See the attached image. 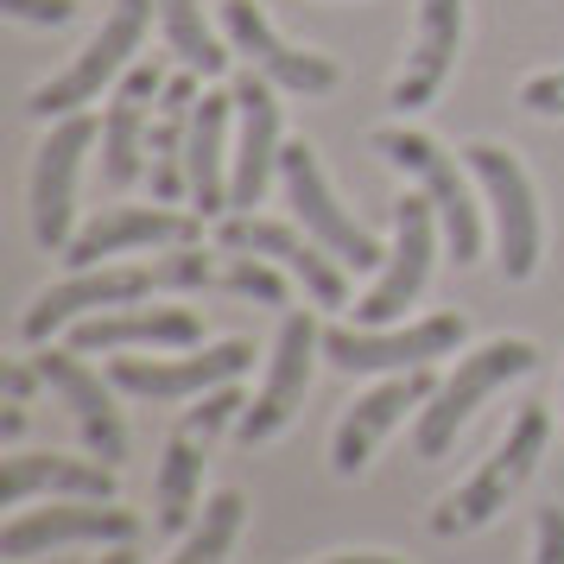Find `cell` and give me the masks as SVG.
Listing matches in <instances>:
<instances>
[{
    "instance_id": "obj_1",
    "label": "cell",
    "mask_w": 564,
    "mask_h": 564,
    "mask_svg": "<svg viewBox=\"0 0 564 564\" xmlns=\"http://www.w3.org/2000/svg\"><path fill=\"white\" fill-rule=\"evenodd\" d=\"M153 292H229V254L209 260L197 241L191 248H165L153 260H102V267H77L70 280L45 285L20 317L26 343H52L57 330H70L89 311H115L133 299H153Z\"/></svg>"
},
{
    "instance_id": "obj_2",
    "label": "cell",
    "mask_w": 564,
    "mask_h": 564,
    "mask_svg": "<svg viewBox=\"0 0 564 564\" xmlns=\"http://www.w3.org/2000/svg\"><path fill=\"white\" fill-rule=\"evenodd\" d=\"M539 368V349L527 343V336H488V343H476L469 356H457V368L437 381V393L419 406V425H412V451H419V463H437L451 444H457V432L482 412V400H495L508 381H520V375H533Z\"/></svg>"
},
{
    "instance_id": "obj_3",
    "label": "cell",
    "mask_w": 564,
    "mask_h": 564,
    "mask_svg": "<svg viewBox=\"0 0 564 564\" xmlns=\"http://www.w3.org/2000/svg\"><path fill=\"white\" fill-rule=\"evenodd\" d=\"M368 147L432 197L451 260H457V267H476V260H482V204H476V191H469L476 172L457 165V153H444L432 133H419V128H375L368 133Z\"/></svg>"
},
{
    "instance_id": "obj_4",
    "label": "cell",
    "mask_w": 564,
    "mask_h": 564,
    "mask_svg": "<svg viewBox=\"0 0 564 564\" xmlns=\"http://www.w3.org/2000/svg\"><path fill=\"white\" fill-rule=\"evenodd\" d=\"M545 437H552V412H545V406H520V419L501 432V444L482 457V469H476L457 495H444V501H437L432 533L437 539H463V533H476V527H488V520L520 495V488L533 482L539 457H545Z\"/></svg>"
},
{
    "instance_id": "obj_5",
    "label": "cell",
    "mask_w": 564,
    "mask_h": 564,
    "mask_svg": "<svg viewBox=\"0 0 564 564\" xmlns=\"http://www.w3.org/2000/svg\"><path fill=\"white\" fill-rule=\"evenodd\" d=\"M153 20H159V0H115L102 13V26H96V39H89L52 83H39L26 96V115H39V121L83 115V102H96L108 83L133 70V52H140V39H147Z\"/></svg>"
},
{
    "instance_id": "obj_6",
    "label": "cell",
    "mask_w": 564,
    "mask_h": 564,
    "mask_svg": "<svg viewBox=\"0 0 564 564\" xmlns=\"http://www.w3.org/2000/svg\"><path fill=\"white\" fill-rule=\"evenodd\" d=\"M463 165H469L476 184H482L488 223H495V267H501V280L527 285L539 273V254H545V216H539L527 165H520L508 147H495V140L463 147Z\"/></svg>"
},
{
    "instance_id": "obj_7",
    "label": "cell",
    "mask_w": 564,
    "mask_h": 564,
    "mask_svg": "<svg viewBox=\"0 0 564 564\" xmlns=\"http://www.w3.org/2000/svg\"><path fill=\"white\" fill-rule=\"evenodd\" d=\"M469 317L463 311H432L406 330H368V324H336L324 330V361L343 375H406V368H432L437 356H457Z\"/></svg>"
},
{
    "instance_id": "obj_8",
    "label": "cell",
    "mask_w": 564,
    "mask_h": 564,
    "mask_svg": "<svg viewBox=\"0 0 564 564\" xmlns=\"http://www.w3.org/2000/svg\"><path fill=\"white\" fill-rule=\"evenodd\" d=\"M102 140V121L89 115H64L32 153V241L45 254H64L77 241V172L83 153Z\"/></svg>"
},
{
    "instance_id": "obj_9",
    "label": "cell",
    "mask_w": 564,
    "mask_h": 564,
    "mask_svg": "<svg viewBox=\"0 0 564 564\" xmlns=\"http://www.w3.org/2000/svg\"><path fill=\"white\" fill-rule=\"evenodd\" d=\"M216 241L229 248V254H260L273 260L285 280L305 285L311 305H349V280H343V260L317 241V235L299 223H273V216H254V209H235V216H223V229H216Z\"/></svg>"
},
{
    "instance_id": "obj_10",
    "label": "cell",
    "mask_w": 564,
    "mask_h": 564,
    "mask_svg": "<svg viewBox=\"0 0 564 564\" xmlns=\"http://www.w3.org/2000/svg\"><path fill=\"white\" fill-rule=\"evenodd\" d=\"M437 209L425 191H406L400 204H393V248H387L381 260V280H375V292L356 305V324H368V330H387V324H400L406 317V305L425 292V280H432V260H437Z\"/></svg>"
},
{
    "instance_id": "obj_11",
    "label": "cell",
    "mask_w": 564,
    "mask_h": 564,
    "mask_svg": "<svg viewBox=\"0 0 564 564\" xmlns=\"http://www.w3.org/2000/svg\"><path fill=\"white\" fill-rule=\"evenodd\" d=\"M317 356H324V330L311 324V311H285L280 336H273V356H267V381H260V393L248 400L241 425H235V437L248 451L267 444V437H280L299 419V406L311 393V375H317Z\"/></svg>"
},
{
    "instance_id": "obj_12",
    "label": "cell",
    "mask_w": 564,
    "mask_h": 564,
    "mask_svg": "<svg viewBox=\"0 0 564 564\" xmlns=\"http://www.w3.org/2000/svg\"><path fill=\"white\" fill-rule=\"evenodd\" d=\"M140 539V513L115 508V501H52V508H13L0 527V558L26 564L39 552H64V545H133Z\"/></svg>"
},
{
    "instance_id": "obj_13",
    "label": "cell",
    "mask_w": 564,
    "mask_h": 564,
    "mask_svg": "<svg viewBox=\"0 0 564 564\" xmlns=\"http://www.w3.org/2000/svg\"><path fill=\"white\" fill-rule=\"evenodd\" d=\"M254 368V349L229 336V343H197V349H184V356H115L108 361V381L133 393V400H153V406H172V400H197L209 387L223 381H241Z\"/></svg>"
},
{
    "instance_id": "obj_14",
    "label": "cell",
    "mask_w": 564,
    "mask_h": 564,
    "mask_svg": "<svg viewBox=\"0 0 564 564\" xmlns=\"http://www.w3.org/2000/svg\"><path fill=\"white\" fill-rule=\"evenodd\" d=\"M280 184H285V204H292V216L305 223L324 248H330L343 267H381L387 248L375 241V235L361 229L349 209L336 204L330 178H324V165H317V153H311L305 140H292V147H280Z\"/></svg>"
},
{
    "instance_id": "obj_15",
    "label": "cell",
    "mask_w": 564,
    "mask_h": 564,
    "mask_svg": "<svg viewBox=\"0 0 564 564\" xmlns=\"http://www.w3.org/2000/svg\"><path fill=\"white\" fill-rule=\"evenodd\" d=\"M432 393H437L432 368H406V375H387L381 387H368L356 406L336 419V432H330V469H336V476H361V469L375 463V451L387 444V432H393L406 412L425 406Z\"/></svg>"
},
{
    "instance_id": "obj_16",
    "label": "cell",
    "mask_w": 564,
    "mask_h": 564,
    "mask_svg": "<svg viewBox=\"0 0 564 564\" xmlns=\"http://www.w3.org/2000/svg\"><path fill=\"white\" fill-rule=\"evenodd\" d=\"M204 241V216L197 209H165V204H108L96 223H83L77 241L64 248L70 267H102L133 248H191Z\"/></svg>"
},
{
    "instance_id": "obj_17",
    "label": "cell",
    "mask_w": 564,
    "mask_h": 564,
    "mask_svg": "<svg viewBox=\"0 0 564 564\" xmlns=\"http://www.w3.org/2000/svg\"><path fill=\"white\" fill-rule=\"evenodd\" d=\"M235 89V165H229V204L254 209L267 197V178L280 172V102L273 89L280 83L260 77L254 64L229 83Z\"/></svg>"
},
{
    "instance_id": "obj_18",
    "label": "cell",
    "mask_w": 564,
    "mask_h": 564,
    "mask_svg": "<svg viewBox=\"0 0 564 564\" xmlns=\"http://www.w3.org/2000/svg\"><path fill=\"white\" fill-rule=\"evenodd\" d=\"M223 32H229V45L254 64L260 77H273L280 89H292V96H330L336 83H343V70H336L324 52L285 45L254 0H223Z\"/></svg>"
},
{
    "instance_id": "obj_19",
    "label": "cell",
    "mask_w": 564,
    "mask_h": 564,
    "mask_svg": "<svg viewBox=\"0 0 564 564\" xmlns=\"http://www.w3.org/2000/svg\"><path fill=\"white\" fill-rule=\"evenodd\" d=\"M39 375H45V387H52L57 400L70 406V419H77L83 444L96 451L102 463H121L128 457V425H121V412H115V393L102 381L89 361H83V349H52V343H39Z\"/></svg>"
},
{
    "instance_id": "obj_20",
    "label": "cell",
    "mask_w": 564,
    "mask_h": 564,
    "mask_svg": "<svg viewBox=\"0 0 564 564\" xmlns=\"http://www.w3.org/2000/svg\"><path fill=\"white\" fill-rule=\"evenodd\" d=\"M204 343V317L191 305H115L89 311L70 324V349L83 356H121V349H197Z\"/></svg>"
},
{
    "instance_id": "obj_21",
    "label": "cell",
    "mask_w": 564,
    "mask_h": 564,
    "mask_svg": "<svg viewBox=\"0 0 564 564\" xmlns=\"http://www.w3.org/2000/svg\"><path fill=\"white\" fill-rule=\"evenodd\" d=\"M463 0H419V32H412V52L400 64V77L387 89V102L400 108V115H419V108L432 102L444 77L457 70V52H463Z\"/></svg>"
},
{
    "instance_id": "obj_22",
    "label": "cell",
    "mask_w": 564,
    "mask_h": 564,
    "mask_svg": "<svg viewBox=\"0 0 564 564\" xmlns=\"http://www.w3.org/2000/svg\"><path fill=\"white\" fill-rule=\"evenodd\" d=\"M165 89L153 64H133L115 102L102 115V191H128L147 172V140H153V96Z\"/></svg>"
},
{
    "instance_id": "obj_23",
    "label": "cell",
    "mask_w": 564,
    "mask_h": 564,
    "mask_svg": "<svg viewBox=\"0 0 564 564\" xmlns=\"http://www.w3.org/2000/svg\"><path fill=\"white\" fill-rule=\"evenodd\" d=\"M115 501V463L64 457V451H13L7 457V508L26 501Z\"/></svg>"
},
{
    "instance_id": "obj_24",
    "label": "cell",
    "mask_w": 564,
    "mask_h": 564,
    "mask_svg": "<svg viewBox=\"0 0 564 564\" xmlns=\"http://www.w3.org/2000/svg\"><path fill=\"white\" fill-rule=\"evenodd\" d=\"M235 89L204 96L197 121H191V147H184V172H191V204L197 216H223L229 204V165H235Z\"/></svg>"
},
{
    "instance_id": "obj_25",
    "label": "cell",
    "mask_w": 564,
    "mask_h": 564,
    "mask_svg": "<svg viewBox=\"0 0 564 564\" xmlns=\"http://www.w3.org/2000/svg\"><path fill=\"white\" fill-rule=\"evenodd\" d=\"M191 121H197V70L165 77L153 102V140H147V178H153V204H178L191 191L184 172V147H191Z\"/></svg>"
},
{
    "instance_id": "obj_26",
    "label": "cell",
    "mask_w": 564,
    "mask_h": 564,
    "mask_svg": "<svg viewBox=\"0 0 564 564\" xmlns=\"http://www.w3.org/2000/svg\"><path fill=\"white\" fill-rule=\"evenodd\" d=\"M204 437L178 432L165 437V451H159V476H153V527L159 533H184L191 520H197V495H204Z\"/></svg>"
},
{
    "instance_id": "obj_27",
    "label": "cell",
    "mask_w": 564,
    "mask_h": 564,
    "mask_svg": "<svg viewBox=\"0 0 564 564\" xmlns=\"http://www.w3.org/2000/svg\"><path fill=\"white\" fill-rule=\"evenodd\" d=\"M241 527H248V495L241 488H216L204 501V513L184 527V545L165 564H229Z\"/></svg>"
},
{
    "instance_id": "obj_28",
    "label": "cell",
    "mask_w": 564,
    "mask_h": 564,
    "mask_svg": "<svg viewBox=\"0 0 564 564\" xmlns=\"http://www.w3.org/2000/svg\"><path fill=\"white\" fill-rule=\"evenodd\" d=\"M159 32L178 52L184 70H197V77H223L229 70V52L216 45V32L204 20V0H159Z\"/></svg>"
},
{
    "instance_id": "obj_29",
    "label": "cell",
    "mask_w": 564,
    "mask_h": 564,
    "mask_svg": "<svg viewBox=\"0 0 564 564\" xmlns=\"http://www.w3.org/2000/svg\"><path fill=\"white\" fill-rule=\"evenodd\" d=\"M520 108L539 121H564V70H539L520 83Z\"/></svg>"
},
{
    "instance_id": "obj_30",
    "label": "cell",
    "mask_w": 564,
    "mask_h": 564,
    "mask_svg": "<svg viewBox=\"0 0 564 564\" xmlns=\"http://www.w3.org/2000/svg\"><path fill=\"white\" fill-rule=\"evenodd\" d=\"M7 20H32V26H70L77 20V0H0Z\"/></svg>"
},
{
    "instance_id": "obj_31",
    "label": "cell",
    "mask_w": 564,
    "mask_h": 564,
    "mask_svg": "<svg viewBox=\"0 0 564 564\" xmlns=\"http://www.w3.org/2000/svg\"><path fill=\"white\" fill-rule=\"evenodd\" d=\"M533 564H564V508H539L533 520Z\"/></svg>"
},
{
    "instance_id": "obj_32",
    "label": "cell",
    "mask_w": 564,
    "mask_h": 564,
    "mask_svg": "<svg viewBox=\"0 0 564 564\" xmlns=\"http://www.w3.org/2000/svg\"><path fill=\"white\" fill-rule=\"evenodd\" d=\"M20 432H26V406H20V400H7V412H0V437H7V451L20 444Z\"/></svg>"
},
{
    "instance_id": "obj_33",
    "label": "cell",
    "mask_w": 564,
    "mask_h": 564,
    "mask_svg": "<svg viewBox=\"0 0 564 564\" xmlns=\"http://www.w3.org/2000/svg\"><path fill=\"white\" fill-rule=\"evenodd\" d=\"M317 564H406V558H387V552H336V558H317Z\"/></svg>"
},
{
    "instance_id": "obj_34",
    "label": "cell",
    "mask_w": 564,
    "mask_h": 564,
    "mask_svg": "<svg viewBox=\"0 0 564 564\" xmlns=\"http://www.w3.org/2000/svg\"><path fill=\"white\" fill-rule=\"evenodd\" d=\"M102 564H140V552H133V545H108Z\"/></svg>"
}]
</instances>
